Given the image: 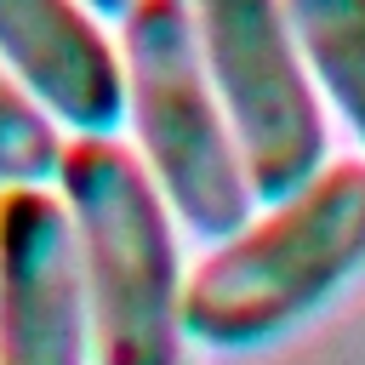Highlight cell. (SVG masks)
Segmentation results:
<instances>
[{"label":"cell","instance_id":"6","mask_svg":"<svg viewBox=\"0 0 365 365\" xmlns=\"http://www.w3.org/2000/svg\"><path fill=\"white\" fill-rule=\"evenodd\" d=\"M0 63L74 137H108L125 114L120 40L86 0H0Z\"/></svg>","mask_w":365,"mask_h":365},{"label":"cell","instance_id":"1","mask_svg":"<svg viewBox=\"0 0 365 365\" xmlns=\"http://www.w3.org/2000/svg\"><path fill=\"white\" fill-rule=\"evenodd\" d=\"M365 268V154L325 160L302 188L268 200L217 240L182 285L188 342L257 348L302 325Z\"/></svg>","mask_w":365,"mask_h":365},{"label":"cell","instance_id":"7","mask_svg":"<svg viewBox=\"0 0 365 365\" xmlns=\"http://www.w3.org/2000/svg\"><path fill=\"white\" fill-rule=\"evenodd\" d=\"M285 17L314 68V86L336 103L365 148V0H285Z\"/></svg>","mask_w":365,"mask_h":365},{"label":"cell","instance_id":"8","mask_svg":"<svg viewBox=\"0 0 365 365\" xmlns=\"http://www.w3.org/2000/svg\"><path fill=\"white\" fill-rule=\"evenodd\" d=\"M57 160H63L57 120L0 63V188H11V182H46V177H57Z\"/></svg>","mask_w":365,"mask_h":365},{"label":"cell","instance_id":"5","mask_svg":"<svg viewBox=\"0 0 365 365\" xmlns=\"http://www.w3.org/2000/svg\"><path fill=\"white\" fill-rule=\"evenodd\" d=\"M0 365H91L80 245L46 182L0 188Z\"/></svg>","mask_w":365,"mask_h":365},{"label":"cell","instance_id":"2","mask_svg":"<svg viewBox=\"0 0 365 365\" xmlns=\"http://www.w3.org/2000/svg\"><path fill=\"white\" fill-rule=\"evenodd\" d=\"M57 200L80 245L91 365H188L182 240L137 148L114 137H68Z\"/></svg>","mask_w":365,"mask_h":365},{"label":"cell","instance_id":"9","mask_svg":"<svg viewBox=\"0 0 365 365\" xmlns=\"http://www.w3.org/2000/svg\"><path fill=\"white\" fill-rule=\"evenodd\" d=\"M86 6H91L97 17H125V6H131V0H86Z\"/></svg>","mask_w":365,"mask_h":365},{"label":"cell","instance_id":"4","mask_svg":"<svg viewBox=\"0 0 365 365\" xmlns=\"http://www.w3.org/2000/svg\"><path fill=\"white\" fill-rule=\"evenodd\" d=\"M211 91L228 114L257 200L302 188L331 148L314 68L291 34L285 0H188Z\"/></svg>","mask_w":365,"mask_h":365},{"label":"cell","instance_id":"3","mask_svg":"<svg viewBox=\"0 0 365 365\" xmlns=\"http://www.w3.org/2000/svg\"><path fill=\"white\" fill-rule=\"evenodd\" d=\"M120 68H125V120L137 131V160L165 194L171 217L211 245L245 228L257 194L245 182L228 114L205 74L194 6L131 0L120 17Z\"/></svg>","mask_w":365,"mask_h":365}]
</instances>
